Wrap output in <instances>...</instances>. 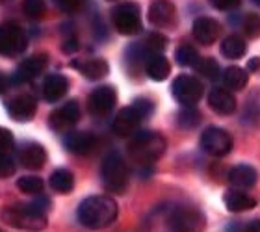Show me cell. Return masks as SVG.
<instances>
[{
	"instance_id": "6da1fadb",
	"label": "cell",
	"mask_w": 260,
	"mask_h": 232,
	"mask_svg": "<svg viewBox=\"0 0 260 232\" xmlns=\"http://www.w3.org/2000/svg\"><path fill=\"white\" fill-rule=\"evenodd\" d=\"M119 214V206L112 197L108 195H91L80 203L76 217L80 225L91 230H99L112 225L117 219Z\"/></svg>"
},
{
	"instance_id": "7a4b0ae2",
	"label": "cell",
	"mask_w": 260,
	"mask_h": 232,
	"mask_svg": "<svg viewBox=\"0 0 260 232\" xmlns=\"http://www.w3.org/2000/svg\"><path fill=\"white\" fill-rule=\"evenodd\" d=\"M166 147H168V143H166V138L162 134L145 130V132H140L132 138V141L128 143V154L136 163L147 168L162 156L166 152Z\"/></svg>"
},
{
	"instance_id": "3957f363",
	"label": "cell",
	"mask_w": 260,
	"mask_h": 232,
	"mask_svg": "<svg viewBox=\"0 0 260 232\" xmlns=\"http://www.w3.org/2000/svg\"><path fill=\"white\" fill-rule=\"evenodd\" d=\"M164 225L168 232H203L205 216L195 206H171L164 214Z\"/></svg>"
},
{
	"instance_id": "277c9868",
	"label": "cell",
	"mask_w": 260,
	"mask_h": 232,
	"mask_svg": "<svg viewBox=\"0 0 260 232\" xmlns=\"http://www.w3.org/2000/svg\"><path fill=\"white\" fill-rule=\"evenodd\" d=\"M4 221L15 228L39 232L47 227V214L30 203V205H19L13 206V208H8L4 212Z\"/></svg>"
},
{
	"instance_id": "5b68a950",
	"label": "cell",
	"mask_w": 260,
	"mask_h": 232,
	"mask_svg": "<svg viewBox=\"0 0 260 232\" xmlns=\"http://www.w3.org/2000/svg\"><path fill=\"white\" fill-rule=\"evenodd\" d=\"M101 177H103L104 188L112 193H123L128 184V168L125 160L117 152H108L103 160L101 168Z\"/></svg>"
},
{
	"instance_id": "8992f818",
	"label": "cell",
	"mask_w": 260,
	"mask_h": 232,
	"mask_svg": "<svg viewBox=\"0 0 260 232\" xmlns=\"http://www.w3.org/2000/svg\"><path fill=\"white\" fill-rule=\"evenodd\" d=\"M114 28L123 36H136L141 32V11L136 2H123L112 11Z\"/></svg>"
},
{
	"instance_id": "52a82bcc",
	"label": "cell",
	"mask_w": 260,
	"mask_h": 232,
	"mask_svg": "<svg viewBox=\"0 0 260 232\" xmlns=\"http://www.w3.org/2000/svg\"><path fill=\"white\" fill-rule=\"evenodd\" d=\"M203 91H205L203 84L195 76L190 75H179L175 78L173 86H171L173 97L182 106H195L203 98Z\"/></svg>"
},
{
	"instance_id": "ba28073f",
	"label": "cell",
	"mask_w": 260,
	"mask_h": 232,
	"mask_svg": "<svg viewBox=\"0 0 260 232\" xmlns=\"http://www.w3.org/2000/svg\"><path fill=\"white\" fill-rule=\"evenodd\" d=\"M201 149L205 152H208L210 156L221 158L225 154H229L231 149H233V138L223 128L208 126L201 134Z\"/></svg>"
},
{
	"instance_id": "9c48e42d",
	"label": "cell",
	"mask_w": 260,
	"mask_h": 232,
	"mask_svg": "<svg viewBox=\"0 0 260 232\" xmlns=\"http://www.w3.org/2000/svg\"><path fill=\"white\" fill-rule=\"evenodd\" d=\"M28 47L26 34L21 26H17L13 22H8L2 26V34H0V49L6 58H15V56L22 54Z\"/></svg>"
},
{
	"instance_id": "30bf717a",
	"label": "cell",
	"mask_w": 260,
	"mask_h": 232,
	"mask_svg": "<svg viewBox=\"0 0 260 232\" xmlns=\"http://www.w3.org/2000/svg\"><path fill=\"white\" fill-rule=\"evenodd\" d=\"M115 103H117V91L112 86H99L95 87L89 95L87 108L89 114L95 117H104L114 112Z\"/></svg>"
},
{
	"instance_id": "8fae6325",
	"label": "cell",
	"mask_w": 260,
	"mask_h": 232,
	"mask_svg": "<svg viewBox=\"0 0 260 232\" xmlns=\"http://www.w3.org/2000/svg\"><path fill=\"white\" fill-rule=\"evenodd\" d=\"M78 119H80V104L76 101H69L49 115V126L54 132H65L73 128L78 123Z\"/></svg>"
},
{
	"instance_id": "7c38bea8",
	"label": "cell",
	"mask_w": 260,
	"mask_h": 232,
	"mask_svg": "<svg viewBox=\"0 0 260 232\" xmlns=\"http://www.w3.org/2000/svg\"><path fill=\"white\" fill-rule=\"evenodd\" d=\"M8 108V114L13 121H19V123H26V121H32L36 117V112H38V103L32 95H15L11 97L6 104Z\"/></svg>"
},
{
	"instance_id": "4fadbf2b",
	"label": "cell",
	"mask_w": 260,
	"mask_h": 232,
	"mask_svg": "<svg viewBox=\"0 0 260 232\" xmlns=\"http://www.w3.org/2000/svg\"><path fill=\"white\" fill-rule=\"evenodd\" d=\"M147 19L158 28H169L177 21V8L169 0H152L147 11Z\"/></svg>"
},
{
	"instance_id": "5bb4252c",
	"label": "cell",
	"mask_w": 260,
	"mask_h": 232,
	"mask_svg": "<svg viewBox=\"0 0 260 232\" xmlns=\"http://www.w3.org/2000/svg\"><path fill=\"white\" fill-rule=\"evenodd\" d=\"M191 34L193 38L199 41L201 45L205 47H210L219 39V34H221V26L216 19L212 17H199L193 21V26H191Z\"/></svg>"
},
{
	"instance_id": "9a60e30c",
	"label": "cell",
	"mask_w": 260,
	"mask_h": 232,
	"mask_svg": "<svg viewBox=\"0 0 260 232\" xmlns=\"http://www.w3.org/2000/svg\"><path fill=\"white\" fill-rule=\"evenodd\" d=\"M47 158L49 154L45 151V147L36 141H26L19 149V162L22 163V168L30 169V171H39L47 163Z\"/></svg>"
},
{
	"instance_id": "2e32d148",
	"label": "cell",
	"mask_w": 260,
	"mask_h": 232,
	"mask_svg": "<svg viewBox=\"0 0 260 232\" xmlns=\"http://www.w3.org/2000/svg\"><path fill=\"white\" fill-rule=\"evenodd\" d=\"M141 121L143 119L136 112L134 106H126V108H123L119 114L115 115L114 123H112V130L119 138H128V136H132L136 130L140 128Z\"/></svg>"
},
{
	"instance_id": "e0dca14e",
	"label": "cell",
	"mask_w": 260,
	"mask_h": 232,
	"mask_svg": "<svg viewBox=\"0 0 260 232\" xmlns=\"http://www.w3.org/2000/svg\"><path fill=\"white\" fill-rule=\"evenodd\" d=\"M47 63H49V56L45 54V52L43 54L30 56V58H26L24 61L19 63L17 73L13 75V80L19 82V84H24V82L34 80V78H38V76L43 73L45 67H47Z\"/></svg>"
},
{
	"instance_id": "ac0fdd59",
	"label": "cell",
	"mask_w": 260,
	"mask_h": 232,
	"mask_svg": "<svg viewBox=\"0 0 260 232\" xmlns=\"http://www.w3.org/2000/svg\"><path fill=\"white\" fill-rule=\"evenodd\" d=\"M97 138L91 132H71L65 136V149L76 156H86L95 149Z\"/></svg>"
},
{
	"instance_id": "d6986e66",
	"label": "cell",
	"mask_w": 260,
	"mask_h": 232,
	"mask_svg": "<svg viewBox=\"0 0 260 232\" xmlns=\"http://www.w3.org/2000/svg\"><path fill=\"white\" fill-rule=\"evenodd\" d=\"M69 91V78L60 73L49 75L43 82V98L47 103H58Z\"/></svg>"
},
{
	"instance_id": "ffe728a7",
	"label": "cell",
	"mask_w": 260,
	"mask_h": 232,
	"mask_svg": "<svg viewBox=\"0 0 260 232\" xmlns=\"http://www.w3.org/2000/svg\"><path fill=\"white\" fill-rule=\"evenodd\" d=\"M208 106L219 115H231L236 110V98L225 87H214L208 93Z\"/></svg>"
},
{
	"instance_id": "44dd1931",
	"label": "cell",
	"mask_w": 260,
	"mask_h": 232,
	"mask_svg": "<svg viewBox=\"0 0 260 232\" xmlns=\"http://www.w3.org/2000/svg\"><path fill=\"white\" fill-rule=\"evenodd\" d=\"M223 203L227 206L229 212H234V214H238V212H247V210H253L256 206V199L255 197H251L247 191L244 189H229L225 191L223 195Z\"/></svg>"
},
{
	"instance_id": "7402d4cb",
	"label": "cell",
	"mask_w": 260,
	"mask_h": 232,
	"mask_svg": "<svg viewBox=\"0 0 260 232\" xmlns=\"http://www.w3.org/2000/svg\"><path fill=\"white\" fill-rule=\"evenodd\" d=\"M76 69L89 80H101L110 73V65L103 58H91V59H75L73 61Z\"/></svg>"
},
{
	"instance_id": "603a6c76",
	"label": "cell",
	"mask_w": 260,
	"mask_h": 232,
	"mask_svg": "<svg viewBox=\"0 0 260 232\" xmlns=\"http://www.w3.org/2000/svg\"><path fill=\"white\" fill-rule=\"evenodd\" d=\"M229 182L236 189H249L256 184V169L247 163H240L229 171Z\"/></svg>"
},
{
	"instance_id": "cb8c5ba5",
	"label": "cell",
	"mask_w": 260,
	"mask_h": 232,
	"mask_svg": "<svg viewBox=\"0 0 260 232\" xmlns=\"http://www.w3.org/2000/svg\"><path fill=\"white\" fill-rule=\"evenodd\" d=\"M49 184L56 193L67 195L73 191V188H75V177H73V173H71L69 169H63V168L54 169L49 178Z\"/></svg>"
},
{
	"instance_id": "d4e9b609",
	"label": "cell",
	"mask_w": 260,
	"mask_h": 232,
	"mask_svg": "<svg viewBox=\"0 0 260 232\" xmlns=\"http://www.w3.org/2000/svg\"><path fill=\"white\" fill-rule=\"evenodd\" d=\"M145 71H147V75L151 76L152 80L162 82V80H166V78L169 76V73H171V65H169V61H168V58H166V56L154 54V56H151V58L147 59Z\"/></svg>"
},
{
	"instance_id": "484cf974",
	"label": "cell",
	"mask_w": 260,
	"mask_h": 232,
	"mask_svg": "<svg viewBox=\"0 0 260 232\" xmlns=\"http://www.w3.org/2000/svg\"><path fill=\"white\" fill-rule=\"evenodd\" d=\"M223 82L231 91H242L247 84V71L242 67H227L223 73Z\"/></svg>"
},
{
	"instance_id": "4316f807",
	"label": "cell",
	"mask_w": 260,
	"mask_h": 232,
	"mask_svg": "<svg viewBox=\"0 0 260 232\" xmlns=\"http://www.w3.org/2000/svg\"><path fill=\"white\" fill-rule=\"evenodd\" d=\"M221 52L229 59H240L245 54V41L238 36H229L221 43Z\"/></svg>"
},
{
	"instance_id": "83f0119b",
	"label": "cell",
	"mask_w": 260,
	"mask_h": 232,
	"mask_svg": "<svg viewBox=\"0 0 260 232\" xmlns=\"http://www.w3.org/2000/svg\"><path fill=\"white\" fill-rule=\"evenodd\" d=\"M177 123H179L180 128H184V130L195 128V126L201 124V112L195 110L193 106H184V108L177 114Z\"/></svg>"
},
{
	"instance_id": "f1b7e54d",
	"label": "cell",
	"mask_w": 260,
	"mask_h": 232,
	"mask_svg": "<svg viewBox=\"0 0 260 232\" xmlns=\"http://www.w3.org/2000/svg\"><path fill=\"white\" fill-rule=\"evenodd\" d=\"M17 188L26 195H39V193H43L45 186H43V180H41L39 177L26 175V177H21L19 180H17Z\"/></svg>"
},
{
	"instance_id": "f546056e",
	"label": "cell",
	"mask_w": 260,
	"mask_h": 232,
	"mask_svg": "<svg viewBox=\"0 0 260 232\" xmlns=\"http://www.w3.org/2000/svg\"><path fill=\"white\" fill-rule=\"evenodd\" d=\"M179 65L182 67H195V65L199 63V52L191 47V45H180L179 49H177V54H175Z\"/></svg>"
},
{
	"instance_id": "4dcf8cb0",
	"label": "cell",
	"mask_w": 260,
	"mask_h": 232,
	"mask_svg": "<svg viewBox=\"0 0 260 232\" xmlns=\"http://www.w3.org/2000/svg\"><path fill=\"white\" fill-rule=\"evenodd\" d=\"M143 47H145L147 52L152 56L162 54L164 50H166V47H168V38L162 36V34H149L145 39V43H143Z\"/></svg>"
},
{
	"instance_id": "1f68e13d",
	"label": "cell",
	"mask_w": 260,
	"mask_h": 232,
	"mask_svg": "<svg viewBox=\"0 0 260 232\" xmlns=\"http://www.w3.org/2000/svg\"><path fill=\"white\" fill-rule=\"evenodd\" d=\"M195 69H197L199 75H203L205 78H208V80H216L217 76H219V63L212 58L199 59V63L195 65Z\"/></svg>"
},
{
	"instance_id": "d6a6232c",
	"label": "cell",
	"mask_w": 260,
	"mask_h": 232,
	"mask_svg": "<svg viewBox=\"0 0 260 232\" xmlns=\"http://www.w3.org/2000/svg\"><path fill=\"white\" fill-rule=\"evenodd\" d=\"M22 11H24V15H26L28 19L38 21V19H41V17L45 15L43 0H24V4H22Z\"/></svg>"
},
{
	"instance_id": "836d02e7",
	"label": "cell",
	"mask_w": 260,
	"mask_h": 232,
	"mask_svg": "<svg viewBox=\"0 0 260 232\" xmlns=\"http://www.w3.org/2000/svg\"><path fill=\"white\" fill-rule=\"evenodd\" d=\"M244 32L249 38L260 36V17L256 13H247L244 19Z\"/></svg>"
},
{
	"instance_id": "e575fe53",
	"label": "cell",
	"mask_w": 260,
	"mask_h": 232,
	"mask_svg": "<svg viewBox=\"0 0 260 232\" xmlns=\"http://www.w3.org/2000/svg\"><path fill=\"white\" fill-rule=\"evenodd\" d=\"M132 106H134L136 112L140 114V117L143 119V121L151 117L152 112H154V103H152V101H149V98H143V97L138 98V101H136Z\"/></svg>"
},
{
	"instance_id": "d590c367",
	"label": "cell",
	"mask_w": 260,
	"mask_h": 232,
	"mask_svg": "<svg viewBox=\"0 0 260 232\" xmlns=\"http://www.w3.org/2000/svg\"><path fill=\"white\" fill-rule=\"evenodd\" d=\"M56 4L65 13H78L84 8V0H56Z\"/></svg>"
},
{
	"instance_id": "8d00e7d4",
	"label": "cell",
	"mask_w": 260,
	"mask_h": 232,
	"mask_svg": "<svg viewBox=\"0 0 260 232\" xmlns=\"http://www.w3.org/2000/svg\"><path fill=\"white\" fill-rule=\"evenodd\" d=\"M11 149H13V136L8 128L0 130V151L2 154H10Z\"/></svg>"
},
{
	"instance_id": "74e56055",
	"label": "cell",
	"mask_w": 260,
	"mask_h": 232,
	"mask_svg": "<svg viewBox=\"0 0 260 232\" xmlns=\"http://www.w3.org/2000/svg\"><path fill=\"white\" fill-rule=\"evenodd\" d=\"M210 4L214 6L216 10L229 11V10H234V8H238L240 0H210Z\"/></svg>"
},
{
	"instance_id": "f35d334b",
	"label": "cell",
	"mask_w": 260,
	"mask_h": 232,
	"mask_svg": "<svg viewBox=\"0 0 260 232\" xmlns=\"http://www.w3.org/2000/svg\"><path fill=\"white\" fill-rule=\"evenodd\" d=\"M15 173V163L11 160L10 154H2V177H10Z\"/></svg>"
},
{
	"instance_id": "ab89813d",
	"label": "cell",
	"mask_w": 260,
	"mask_h": 232,
	"mask_svg": "<svg viewBox=\"0 0 260 232\" xmlns=\"http://www.w3.org/2000/svg\"><path fill=\"white\" fill-rule=\"evenodd\" d=\"M63 52H67V54H75L76 50H78V41H76L75 38H69L67 41L63 43Z\"/></svg>"
},
{
	"instance_id": "60d3db41",
	"label": "cell",
	"mask_w": 260,
	"mask_h": 232,
	"mask_svg": "<svg viewBox=\"0 0 260 232\" xmlns=\"http://www.w3.org/2000/svg\"><path fill=\"white\" fill-rule=\"evenodd\" d=\"M260 69V58H253L247 61V71L249 73H256Z\"/></svg>"
},
{
	"instance_id": "b9f144b4",
	"label": "cell",
	"mask_w": 260,
	"mask_h": 232,
	"mask_svg": "<svg viewBox=\"0 0 260 232\" xmlns=\"http://www.w3.org/2000/svg\"><path fill=\"white\" fill-rule=\"evenodd\" d=\"M242 232H260V219H255V221H251L247 227L244 228Z\"/></svg>"
},
{
	"instance_id": "7bdbcfd3",
	"label": "cell",
	"mask_w": 260,
	"mask_h": 232,
	"mask_svg": "<svg viewBox=\"0 0 260 232\" xmlns=\"http://www.w3.org/2000/svg\"><path fill=\"white\" fill-rule=\"evenodd\" d=\"M253 2H255V4H258V6H260V0H253Z\"/></svg>"
},
{
	"instance_id": "ee69618b",
	"label": "cell",
	"mask_w": 260,
	"mask_h": 232,
	"mask_svg": "<svg viewBox=\"0 0 260 232\" xmlns=\"http://www.w3.org/2000/svg\"><path fill=\"white\" fill-rule=\"evenodd\" d=\"M108 2H115V0H108Z\"/></svg>"
}]
</instances>
